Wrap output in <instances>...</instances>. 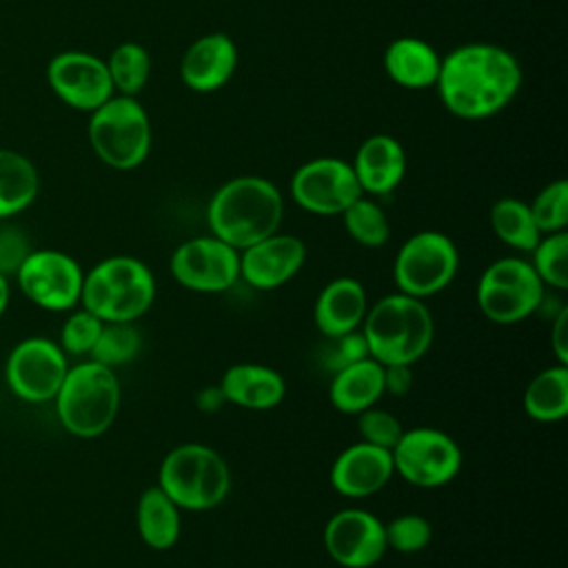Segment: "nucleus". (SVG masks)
<instances>
[{"label":"nucleus","instance_id":"obj_1","mask_svg":"<svg viewBox=\"0 0 568 568\" xmlns=\"http://www.w3.org/2000/svg\"><path fill=\"white\" fill-rule=\"evenodd\" d=\"M437 93L444 106L464 120L499 113L521 87V67L504 47L470 42L442 58Z\"/></svg>","mask_w":568,"mask_h":568},{"label":"nucleus","instance_id":"obj_2","mask_svg":"<svg viewBox=\"0 0 568 568\" xmlns=\"http://www.w3.org/2000/svg\"><path fill=\"white\" fill-rule=\"evenodd\" d=\"M282 217L280 189L260 175H240L224 182L206 206L211 235L237 251L277 233Z\"/></svg>","mask_w":568,"mask_h":568},{"label":"nucleus","instance_id":"obj_3","mask_svg":"<svg viewBox=\"0 0 568 568\" xmlns=\"http://www.w3.org/2000/svg\"><path fill=\"white\" fill-rule=\"evenodd\" d=\"M362 335L366 339L368 355L382 366H410L430 348L435 322L424 300L406 293H393L366 311Z\"/></svg>","mask_w":568,"mask_h":568},{"label":"nucleus","instance_id":"obj_4","mask_svg":"<svg viewBox=\"0 0 568 568\" xmlns=\"http://www.w3.org/2000/svg\"><path fill=\"white\" fill-rule=\"evenodd\" d=\"M120 382L113 368L93 359L69 366L53 402L60 424L80 439L104 435L120 410Z\"/></svg>","mask_w":568,"mask_h":568},{"label":"nucleus","instance_id":"obj_5","mask_svg":"<svg viewBox=\"0 0 568 568\" xmlns=\"http://www.w3.org/2000/svg\"><path fill=\"white\" fill-rule=\"evenodd\" d=\"M155 300L151 268L131 255H113L84 273L80 304L102 322H135Z\"/></svg>","mask_w":568,"mask_h":568},{"label":"nucleus","instance_id":"obj_6","mask_svg":"<svg viewBox=\"0 0 568 568\" xmlns=\"http://www.w3.org/2000/svg\"><path fill=\"white\" fill-rule=\"evenodd\" d=\"M160 488L180 510H211L231 490V470L224 457L206 444H180L160 464Z\"/></svg>","mask_w":568,"mask_h":568},{"label":"nucleus","instance_id":"obj_7","mask_svg":"<svg viewBox=\"0 0 568 568\" xmlns=\"http://www.w3.org/2000/svg\"><path fill=\"white\" fill-rule=\"evenodd\" d=\"M87 135L98 160L118 171L140 166L151 151L149 115L131 95H111L91 111Z\"/></svg>","mask_w":568,"mask_h":568},{"label":"nucleus","instance_id":"obj_8","mask_svg":"<svg viewBox=\"0 0 568 568\" xmlns=\"http://www.w3.org/2000/svg\"><path fill=\"white\" fill-rule=\"evenodd\" d=\"M544 300V284L532 264L521 257L493 262L479 277V311L495 324H517L530 317Z\"/></svg>","mask_w":568,"mask_h":568},{"label":"nucleus","instance_id":"obj_9","mask_svg":"<svg viewBox=\"0 0 568 568\" xmlns=\"http://www.w3.org/2000/svg\"><path fill=\"white\" fill-rule=\"evenodd\" d=\"M459 268L455 242L439 231H419L397 251L393 275L399 293L430 297L444 291Z\"/></svg>","mask_w":568,"mask_h":568},{"label":"nucleus","instance_id":"obj_10","mask_svg":"<svg viewBox=\"0 0 568 568\" xmlns=\"http://www.w3.org/2000/svg\"><path fill=\"white\" fill-rule=\"evenodd\" d=\"M390 455L395 473L417 488H439L462 470L459 444L439 428L404 430Z\"/></svg>","mask_w":568,"mask_h":568},{"label":"nucleus","instance_id":"obj_11","mask_svg":"<svg viewBox=\"0 0 568 568\" xmlns=\"http://www.w3.org/2000/svg\"><path fill=\"white\" fill-rule=\"evenodd\" d=\"M69 371L67 353L58 342L47 337L20 339L4 364L9 390L27 404L53 402Z\"/></svg>","mask_w":568,"mask_h":568},{"label":"nucleus","instance_id":"obj_12","mask_svg":"<svg viewBox=\"0 0 568 568\" xmlns=\"http://www.w3.org/2000/svg\"><path fill=\"white\" fill-rule=\"evenodd\" d=\"M22 295L44 311H71L80 304L84 271L62 251L33 248L16 273Z\"/></svg>","mask_w":568,"mask_h":568},{"label":"nucleus","instance_id":"obj_13","mask_svg":"<svg viewBox=\"0 0 568 568\" xmlns=\"http://www.w3.org/2000/svg\"><path fill=\"white\" fill-rule=\"evenodd\" d=\"M362 193L351 162L342 158H313L291 178V197L315 215H342Z\"/></svg>","mask_w":568,"mask_h":568},{"label":"nucleus","instance_id":"obj_14","mask_svg":"<svg viewBox=\"0 0 568 568\" xmlns=\"http://www.w3.org/2000/svg\"><path fill=\"white\" fill-rule=\"evenodd\" d=\"M169 268L184 288L222 293L240 280V251L215 235L193 237L173 251Z\"/></svg>","mask_w":568,"mask_h":568},{"label":"nucleus","instance_id":"obj_15","mask_svg":"<svg viewBox=\"0 0 568 568\" xmlns=\"http://www.w3.org/2000/svg\"><path fill=\"white\" fill-rule=\"evenodd\" d=\"M47 82L51 91L71 109L95 111L115 91L106 62L89 51H62L47 64Z\"/></svg>","mask_w":568,"mask_h":568},{"label":"nucleus","instance_id":"obj_16","mask_svg":"<svg viewBox=\"0 0 568 568\" xmlns=\"http://www.w3.org/2000/svg\"><path fill=\"white\" fill-rule=\"evenodd\" d=\"M324 546L342 568H371L388 550L384 521L364 508H344L326 521Z\"/></svg>","mask_w":568,"mask_h":568},{"label":"nucleus","instance_id":"obj_17","mask_svg":"<svg viewBox=\"0 0 568 568\" xmlns=\"http://www.w3.org/2000/svg\"><path fill=\"white\" fill-rule=\"evenodd\" d=\"M306 260L300 237L273 233L240 251V277L253 288L271 291L297 275Z\"/></svg>","mask_w":568,"mask_h":568},{"label":"nucleus","instance_id":"obj_18","mask_svg":"<svg viewBox=\"0 0 568 568\" xmlns=\"http://www.w3.org/2000/svg\"><path fill=\"white\" fill-rule=\"evenodd\" d=\"M393 473L390 450L357 442L335 457L331 466V486L348 499H364L379 493Z\"/></svg>","mask_w":568,"mask_h":568},{"label":"nucleus","instance_id":"obj_19","mask_svg":"<svg viewBox=\"0 0 568 568\" xmlns=\"http://www.w3.org/2000/svg\"><path fill=\"white\" fill-rule=\"evenodd\" d=\"M237 49L235 42L220 31L204 33L182 55L180 78L195 93H211L222 89L235 73Z\"/></svg>","mask_w":568,"mask_h":568},{"label":"nucleus","instance_id":"obj_20","mask_svg":"<svg viewBox=\"0 0 568 568\" xmlns=\"http://www.w3.org/2000/svg\"><path fill=\"white\" fill-rule=\"evenodd\" d=\"M351 166L362 193L386 195L404 180L406 153L393 135L375 133L359 144Z\"/></svg>","mask_w":568,"mask_h":568},{"label":"nucleus","instance_id":"obj_21","mask_svg":"<svg viewBox=\"0 0 568 568\" xmlns=\"http://www.w3.org/2000/svg\"><path fill=\"white\" fill-rule=\"evenodd\" d=\"M368 311L364 286L355 277H337L328 282L315 300L313 320L320 333L337 337L357 331Z\"/></svg>","mask_w":568,"mask_h":568},{"label":"nucleus","instance_id":"obj_22","mask_svg":"<svg viewBox=\"0 0 568 568\" xmlns=\"http://www.w3.org/2000/svg\"><path fill=\"white\" fill-rule=\"evenodd\" d=\"M220 388L226 402L248 410H268L286 395V382L275 368L248 362L226 368Z\"/></svg>","mask_w":568,"mask_h":568},{"label":"nucleus","instance_id":"obj_23","mask_svg":"<svg viewBox=\"0 0 568 568\" xmlns=\"http://www.w3.org/2000/svg\"><path fill=\"white\" fill-rule=\"evenodd\" d=\"M384 395V366L364 357L333 373L328 384L331 404L346 415H357L377 404Z\"/></svg>","mask_w":568,"mask_h":568},{"label":"nucleus","instance_id":"obj_24","mask_svg":"<svg viewBox=\"0 0 568 568\" xmlns=\"http://www.w3.org/2000/svg\"><path fill=\"white\" fill-rule=\"evenodd\" d=\"M442 58L424 40L404 36L393 40L384 51V71L386 75L406 89H426L435 87L439 75Z\"/></svg>","mask_w":568,"mask_h":568},{"label":"nucleus","instance_id":"obj_25","mask_svg":"<svg viewBox=\"0 0 568 568\" xmlns=\"http://www.w3.org/2000/svg\"><path fill=\"white\" fill-rule=\"evenodd\" d=\"M135 524L142 541L153 550L173 548L182 530L180 508L160 486H151L140 495Z\"/></svg>","mask_w":568,"mask_h":568},{"label":"nucleus","instance_id":"obj_26","mask_svg":"<svg viewBox=\"0 0 568 568\" xmlns=\"http://www.w3.org/2000/svg\"><path fill=\"white\" fill-rule=\"evenodd\" d=\"M40 191L36 164L11 149H0V220H9L33 204Z\"/></svg>","mask_w":568,"mask_h":568},{"label":"nucleus","instance_id":"obj_27","mask_svg":"<svg viewBox=\"0 0 568 568\" xmlns=\"http://www.w3.org/2000/svg\"><path fill=\"white\" fill-rule=\"evenodd\" d=\"M524 410L541 424L561 422L568 413V366L555 364L537 373L524 390Z\"/></svg>","mask_w":568,"mask_h":568},{"label":"nucleus","instance_id":"obj_28","mask_svg":"<svg viewBox=\"0 0 568 568\" xmlns=\"http://www.w3.org/2000/svg\"><path fill=\"white\" fill-rule=\"evenodd\" d=\"M493 233L515 251L530 253L541 240L530 206L517 197H501L490 206Z\"/></svg>","mask_w":568,"mask_h":568},{"label":"nucleus","instance_id":"obj_29","mask_svg":"<svg viewBox=\"0 0 568 568\" xmlns=\"http://www.w3.org/2000/svg\"><path fill=\"white\" fill-rule=\"evenodd\" d=\"M104 62L109 69L113 91H118V95L135 98L149 82L151 58L149 51L138 42L118 44Z\"/></svg>","mask_w":568,"mask_h":568},{"label":"nucleus","instance_id":"obj_30","mask_svg":"<svg viewBox=\"0 0 568 568\" xmlns=\"http://www.w3.org/2000/svg\"><path fill=\"white\" fill-rule=\"evenodd\" d=\"M140 348L142 335L133 322H104L89 357L115 371V366L131 362Z\"/></svg>","mask_w":568,"mask_h":568},{"label":"nucleus","instance_id":"obj_31","mask_svg":"<svg viewBox=\"0 0 568 568\" xmlns=\"http://www.w3.org/2000/svg\"><path fill=\"white\" fill-rule=\"evenodd\" d=\"M346 233L362 246L377 248L384 246L390 235V224L382 206L364 195H359L353 204H348L342 213Z\"/></svg>","mask_w":568,"mask_h":568},{"label":"nucleus","instance_id":"obj_32","mask_svg":"<svg viewBox=\"0 0 568 568\" xmlns=\"http://www.w3.org/2000/svg\"><path fill=\"white\" fill-rule=\"evenodd\" d=\"M532 253V268L544 286L564 291L568 286V233H546L537 242Z\"/></svg>","mask_w":568,"mask_h":568},{"label":"nucleus","instance_id":"obj_33","mask_svg":"<svg viewBox=\"0 0 568 568\" xmlns=\"http://www.w3.org/2000/svg\"><path fill=\"white\" fill-rule=\"evenodd\" d=\"M528 206L537 229L544 235L564 231L568 224V182L555 180L546 184Z\"/></svg>","mask_w":568,"mask_h":568},{"label":"nucleus","instance_id":"obj_34","mask_svg":"<svg viewBox=\"0 0 568 568\" xmlns=\"http://www.w3.org/2000/svg\"><path fill=\"white\" fill-rule=\"evenodd\" d=\"M386 528V544L388 548L404 552V555H413L424 550L430 544L433 537V528L430 521L417 513H406L399 515L395 519H390L388 524H384Z\"/></svg>","mask_w":568,"mask_h":568},{"label":"nucleus","instance_id":"obj_35","mask_svg":"<svg viewBox=\"0 0 568 568\" xmlns=\"http://www.w3.org/2000/svg\"><path fill=\"white\" fill-rule=\"evenodd\" d=\"M102 324L104 322L87 308L73 311L60 328V348L67 355H89L102 331Z\"/></svg>","mask_w":568,"mask_h":568},{"label":"nucleus","instance_id":"obj_36","mask_svg":"<svg viewBox=\"0 0 568 568\" xmlns=\"http://www.w3.org/2000/svg\"><path fill=\"white\" fill-rule=\"evenodd\" d=\"M357 430L362 435V442L393 450V446L399 442V437L404 433V426L399 424V419L393 413L371 406V408L357 413Z\"/></svg>","mask_w":568,"mask_h":568},{"label":"nucleus","instance_id":"obj_37","mask_svg":"<svg viewBox=\"0 0 568 568\" xmlns=\"http://www.w3.org/2000/svg\"><path fill=\"white\" fill-rule=\"evenodd\" d=\"M31 251L29 235L20 226L0 224V275H16Z\"/></svg>","mask_w":568,"mask_h":568},{"label":"nucleus","instance_id":"obj_38","mask_svg":"<svg viewBox=\"0 0 568 568\" xmlns=\"http://www.w3.org/2000/svg\"><path fill=\"white\" fill-rule=\"evenodd\" d=\"M328 339H331V346L324 353V362H326V366L333 373L344 368V366H348V364H353V362L371 357L362 331H351V333H344V335H337V337H328Z\"/></svg>","mask_w":568,"mask_h":568},{"label":"nucleus","instance_id":"obj_39","mask_svg":"<svg viewBox=\"0 0 568 568\" xmlns=\"http://www.w3.org/2000/svg\"><path fill=\"white\" fill-rule=\"evenodd\" d=\"M413 386V371L408 364H388L384 366V393L402 397Z\"/></svg>","mask_w":568,"mask_h":568},{"label":"nucleus","instance_id":"obj_40","mask_svg":"<svg viewBox=\"0 0 568 568\" xmlns=\"http://www.w3.org/2000/svg\"><path fill=\"white\" fill-rule=\"evenodd\" d=\"M550 344L557 364H568V306H561L552 322Z\"/></svg>","mask_w":568,"mask_h":568},{"label":"nucleus","instance_id":"obj_41","mask_svg":"<svg viewBox=\"0 0 568 568\" xmlns=\"http://www.w3.org/2000/svg\"><path fill=\"white\" fill-rule=\"evenodd\" d=\"M197 406L202 408V410H217L226 399H224V393H222V388L217 386V388H204L200 395H197Z\"/></svg>","mask_w":568,"mask_h":568},{"label":"nucleus","instance_id":"obj_42","mask_svg":"<svg viewBox=\"0 0 568 568\" xmlns=\"http://www.w3.org/2000/svg\"><path fill=\"white\" fill-rule=\"evenodd\" d=\"M11 302V286H9V277L0 275V317L7 313Z\"/></svg>","mask_w":568,"mask_h":568}]
</instances>
